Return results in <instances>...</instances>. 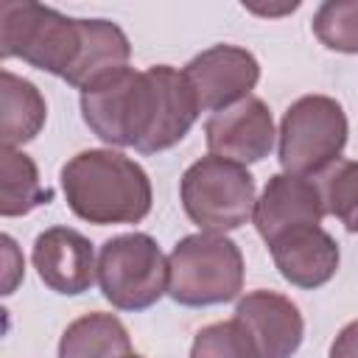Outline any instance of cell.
<instances>
[{"label":"cell","instance_id":"cell-1","mask_svg":"<svg viewBox=\"0 0 358 358\" xmlns=\"http://www.w3.org/2000/svg\"><path fill=\"white\" fill-rule=\"evenodd\" d=\"M67 207L90 224H137L151 213V179L131 157L112 148H87L62 168Z\"/></svg>","mask_w":358,"mask_h":358},{"label":"cell","instance_id":"cell-2","mask_svg":"<svg viewBox=\"0 0 358 358\" xmlns=\"http://www.w3.org/2000/svg\"><path fill=\"white\" fill-rule=\"evenodd\" d=\"M81 53V20L31 0L0 3V56L67 81Z\"/></svg>","mask_w":358,"mask_h":358},{"label":"cell","instance_id":"cell-3","mask_svg":"<svg viewBox=\"0 0 358 358\" xmlns=\"http://www.w3.org/2000/svg\"><path fill=\"white\" fill-rule=\"evenodd\" d=\"M243 288V255L227 235L196 232L168 255V294L187 308L229 302Z\"/></svg>","mask_w":358,"mask_h":358},{"label":"cell","instance_id":"cell-4","mask_svg":"<svg viewBox=\"0 0 358 358\" xmlns=\"http://www.w3.org/2000/svg\"><path fill=\"white\" fill-rule=\"evenodd\" d=\"M347 115L330 95H302L280 123V165L294 176H324L347 145Z\"/></svg>","mask_w":358,"mask_h":358},{"label":"cell","instance_id":"cell-5","mask_svg":"<svg viewBox=\"0 0 358 358\" xmlns=\"http://www.w3.org/2000/svg\"><path fill=\"white\" fill-rule=\"evenodd\" d=\"M179 196L187 218L201 232H229L255 215V179L246 165L224 157L196 159L179 182Z\"/></svg>","mask_w":358,"mask_h":358},{"label":"cell","instance_id":"cell-6","mask_svg":"<svg viewBox=\"0 0 358 358\" xmlns=\"http://www.w3.org/2000/svg\"><path fill=\"white\" fill-rule=\"evenodd\" d=\"M98 285L117 310H145L168 294V257L145 232L109 238L98 252Z\"/></svg>","mask_w":358,"mask_h":358},{"label":"cell","instance_id":"cell-7","mask_svg":"<svg viewBox=\"0 0 358 358\" xmlns=\"http://www.w3.org/2000/svg\"><path fill=\"white\" fill-rule=\"evenodd\" d=\"M151 101L148 73L123 67L81 90V115L106 145L137 151L151 126Z\"/></svg>","mask_w":358,"mask_h":358},{"label":"cell","instance_id":"cell-8","mask_svg":"<svg viewBox=\"0 0 358 358\" xmlns=\"http://www.w3.org/2000/svg\"><path fill=\"white\" fill-rule=\"evenodd\" d=\"M185 76L196 92L201 112H221L243 98L260 81L257 59L238 45H213L185 64Z\"/></svg>","mask_w":358,"mask_h":358},{"label":"cell","instance_id":"cell-9","mask_svg":"<svg viewBox=\"0 0 358 358\" xmlns=\"http://www.w3.org/2000/svg\"><path fill=\"white\" fill-rule=\"evenodd\" d=\"M207 148L215 157H224L238 165L260 162L274 148V120L268 106L249 95L241 103L210 115L204 123Z\"/></svg>","mask_w":358,"mask_h":358},{"label":"cell","instance_id":"cell-10","mask_svg":"<svg viewBox=\"0 0 358 358\" xmlns=\"http://www.w3.org/2000/svg\"><path fill=\"white\" fill-rule=\"evenodd\" d=\"M249 336L257 358H291L305 336L299 308L277 291L246 294L232 316Z\"/></svg>","mask_w":358,"mask_h":358},{"label":"cell","instance_id":"cell-11","mask_svg":"<svg viewBox=\"0 0 358 358\" xmlns=\"http://www.w3.org/2000/svg\"><path fill=\"white\" fill-rule=\"evenodd\" d=\"M145 73L151 78L154 101H151V126L137 151L157 154L185 140L201 109L185 70H176L171 64H151Z\"/></svg>","mask_w":358,"mask_h":358},{"label":"cell","instance_id":"cell-12","mask_svg":"<svg viewBox=\"0 0 358 358\" xmlns=\"http://www.w3.org/2000/svg\"><path fill=\"white\" fill-rule=\"evenodd\" d=\"M31 257L39 280L56 294L76 296L90 291V285L98 280L92 243L70 227H50L36 235Z\"/></svg>","mask_w":358,"mask_h":358},{"label":"cell","instance_id":"cell-13","mask_svg":"<svg viewBox=\"0 0 358 358\" xmlns=\"http://www.w3.org/2000/svg\"><path fill=\"white\" fill-rule=\"evenodd\" d=\"M324 201L322 190L313 179L294 176V173H274L268 185L263 187L260 199L255 201V227L266 243H271L277 235L308 227V224H322L324 218Z\"/></svg>","mask_w":358,"mask_h":358},{"label":"cell","instance_id":"cell-14","mask_svg":"<svg viewBox=\"0 0 358 358\" xmlns=\"http://www.w3.org/2000/svg\"><path fill=\"white\" fill-rule=\"evenodd\" d=\"M266 246L282 280L296 288H319L330 282L338 268V243L319 224L288 229Z\"/></svg>","mask_w":358,"mask_h":358},{"label":"cell","instance_id":"cell-15","mask_svg":"<svg viewBox=\"0 0 358 358\" xmlns=\"http://www.w3.org/2000/svg\"><path fill=\"white\" fill-rule=\"evenodd\" d=\"M131 45L120 25L109 20H81V53L67 76V84L76 90H87L98 78L129 67Z\"/></svg>","mask_w":358,"mask_h":358},{"label":"cell","instance_id":"cell-16","mask_svg":"<svg viewBox=\"0 0 358 358\" xmlns=\"http://www.w3.org/2000/svg\"><path fill=\"white\" fill-rule=\"evenodd\" d=\"M48 117V106L36 84L11 70L0 73V140L3 148H20L34 140Z\"/></svg>","mask_w":358,"mask_h":358},{"label":"cell","instance_id":"cell-17","mask_svg":"<svg viewBox=\"0 0 358 358\" xmlns=\"http://www.w3.org/2000/svg\"><path fill=\"white\" fill-rule=\"evenodd\" d=\"M131 338L123 322L112 313H87L67 324L59 341V358H126Z\"/></svg>","mask_w":358,"mask_h":358},{"label":"cell","instance_id":"cell-18","mask_svg":"<svg viewBox=\"0 0 358 358\" xmlns=\"http://www.w3.org/2000/svg\"><path fill=\"white\" fill-rule=\"evenodd\" d=\"M50 201V190L39 182L36 162L20 148H0V215H25Z\"/></svg>","mask_w":358,"mask_h":358},{"label":"cell","instance_id":"cell-19","mask_svg":"<svg viewBox=\"0 0 358 358\" xmlns=\"http://www.w3.org/2000/svg\"><path fill=\"white\" fill-rule=\"evenodd\" d=\"M316 39L338 53H358V0H327L313 14Z\"/></svg>","mask_w":358,"mask_h":358},{"label":"cell","instance_id":"cell-20","mask_svg":"<svg viewBox=\"0 0 358 358\" xmlns=\"http://www.w3.org/2000/svg\"><path fill=\"white\" fill-rule=\"evenodd\" d=\"M324 210L336 215L344 229L358 232V159L336 162L319 185Z\"/></svg>","mask_w":358,"mask_h":358},{"label":"cell","instance_id":"cell-21","mask_svg":"<svg viewBox=\"0 0 358 358\" xmlns=\"http://www.w3.org/2000/svg\"><path fill=\"white\" fill-rule=\"evenodd\" d=\"M190 358H257V352L246 330L235 319H229L201 327L193 338Z\"/></svg>","mask_w":358,"mask_h":358},{"label":"cell","instance_id":"cell-22","mask_svg":"<svg viewBox=\"0 0 358 358\" xmlns=\"http://www.w3.org/2000/svg\"><path fill=\"white\" fill-rule=\"evenodd\" d=\"M0 243H3V294H14L17 282L25 274V263L11 235H3Z\"/></svg>","mask_w":358,"mask_h":358},{"label":"cell","instance_id":"cell-23","mask_svg":"<svg viewBox=\"0 0 358 358\" xmlns=\"http://www.w3.org/2000/svg\"><path fill=\"white\" fill-rule=\"evenodd\" d=\"M330 358H358V319L341 327V333L330 344Z\"/></svg>","mask_w":358,"mask_h":358},{"label":"cell","instance_id":"cell-24","mask_svg":"<svg viewBox=\"0 0 358 358\" xmlns=\"http://www.w3.org/2000/svg\"><path fill=\"white\" fill-rule=\"evenodd\" d=\"M126 358H143V355H134V352H131V355H126Z\"/></svg>","mask_w":358,"mask_h":358}]
</instances>
